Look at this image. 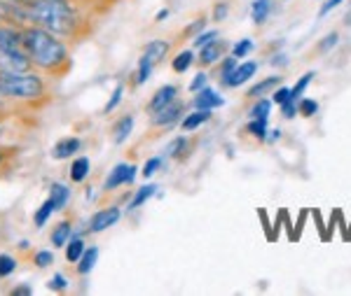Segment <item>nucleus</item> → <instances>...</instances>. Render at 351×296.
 Masks as SVG:
<instances>
[{"label":"nucleus","instance_id":"16","mask_svg":"<svg viewBox=\"0 0 351 296\" xmlns=\"http://www.w3.org/2000/svg\"><path fill=\"white\" fill-rule=\"evenodd\" d=\"M132 129H134V117L132 115L120 117L115 122V126H112V142H115V145H122V142L132 135Z\"/></svg>","mask_w":351,"mask_h":296},{"label":"nucleus","instance_id":"43","mask_svg":"<svg viewBox=\"0 0 351 296\" xmlns=\"http://www.w3.org/2000/svg\"><path fill=\"white\" fill-rule=\"evenodd\" d=\"M230 14V5L228 3H216V8H213V21H225Z\"/></svg>","mask_w":351,"mask_h":296},{"label":"nucleus","instance_id":"41","mask_svg":"<svg viewBox=\"0 0 351 296\" xmlns=\"http://www.w3.org/2000/svg\"><path fill=\"white\" fill-rule=\"evenodd\" d=\"M47 287L52 289V292H64V289L68 287L66 275H61V273H54V275H52V280L47 282Z\"/></svg>","mask_w":351,"mask_h":296},{"label":"nucleus","instance_id":"51","mask_svg":"<svg viewBox=\"0 0 351 296\" xmlns=\"http://www.w3.org/2000/svg\"><path fill=\"white\" fill-rule=\"evenodd\" d=\"M8 110V100L3 98V96H0V112H5Z\"/></svg>","mask_w":351,"mask_h":296},{"label":"nucleus","instance_id":"38","mask_svg":"<svg viewBox=\"0 0 351 296\" xmlns=\"http://www.w3.org/2000/svg\"><path fill=\"white\" fill-rule=\"evenodd\" d=\"M218 38V31H202L199 36H195L192 38V44H195L197 49H202L204 44H208V42H213V40Z\"/></svg>","mask_w":351,"mask_h":296},{"label":"nucleus","instance_id":"11","mask_svg":"<svg viewBox=\"0 0 351 296\" xmlns=\"http://www.w3.org/2000/svg\"><path fill=\"white\" fill-rule=\"evenodd\" d=\"M258 72V64L256 61H243V64H239L234 68V72L230 75V79H228V84L225 87H241V84H246L248 79H251L253 75Z\"/></svg>","mask_w":351,"mask_h":296},{"label":"nucleus","instance_id":"15","mask_svg":"<svg viewBox=\"0 0 351 296\" xmlns=\"http://www.w3.org/2000/svg\"><path fill=\"white\" fill-rule=\"evenodd\" d=\"M211 119V110H197L190 112V115L183 117V122H180V129L185 131V133H192V131H197L199 126H204V124Z\"/></svg>","mask_w":351,"mask_h":296},{"label":"nucleus","instance_id":"32","mask_svg":"<svg viewBox=\"0 0 351 296\" xmlns=\"http://www.w3.org/2000/svg\"><path fill=\"white\" fill-rule=\"evenodd\" d=\"M319 112V103L314 98H300L298 100V115L302 117H314Z\"/></svg>","mask_w":351,"mask_h":296},{"label":"nucleus","instance_id":"25","mask_svg":"<svg viewBox=\"0 0 351 296\" xmlns=\"http://www.w3.org/2000/svg\"><path fill=\"white\" fill-rule=\"evenodd\" d=\"M84 241L82 238H71V241H68V245H66V259L71 261V264H77V261H80V257L84 254Z\"/></svg>","mask_w":351,"mask_h":296},{"label":"nucleus","instance_id":"21","mask_svg":"<svg viewBox=\"0 0 351 296\" xmlns=\"http://www.w3.org/2000/svg\"><path fill=\"white\" fill-rule=\"evenodd\" d=\"M96 259H99V247L92 245V247L84 250V254L80 257V261H77V266H75L77 273H80V275H87V273L96 266Z\"/></svg>","mask_w":351,"mask_h":296},{"label":"nucleus","instance_id":"29","mask_svg":"<svg viewBox=\"0 0 351 296\" xmlns=\"http://www.w3.org/2000/svg\"><path fill=\"white\" fill-rule=\"evenodd\" d=\"M237 66H239V59H234V56H228V59L220 61V82H223V87L228 84V79L234 72Z\"/></svg>","mask_w":351,"mask_h":296},{"label":"nucleus","instance_id":"37","mask_svg":"<svg viewBox=\"0 0 351 296\" xmlns=\"http://www.w3.org/2000/svg\"><path fill=\"white\" fill-rule=\"evenodd\" d=\"M122 94H124V87H122V84H117V87L112 89V94H110V100H108V103H106V107H104V112H106V115H108V112H112L117 105H120Z\"/></svg>","mask_w":351,"mask_h":296},{"label":"nucleus","instance_id":"1","mask_svg":"<svg viewBox=\"0 0 351 296\" xmlns=\"http://www.w3.org/2000/svg\"><path fill=\"white\" fill-rule=\"evenodd\" d=\"M21 42L31 59L33 68L47 77H64L73 68L71 54L64 40L54 36L43 26H24L21 28Z\"/></svg>","mask_w":351,"mask_h":296},{"label":"nucleus","instance_id":"44","mask_svg":"<svg viewBox=\"0 0 351 296\" xmlns=\"http://www.w3.org/2000/svg\"><path fill=\"white\" fill-rule=\"evenodd\" d=\"M281 115H284L286 119H293L298 115V100L295 98H291V100H286L284 105H281Z\"/></svg>","mask_w":351,"mask_h":296},{"label":"nucleus","instance_id":"18","mask_svg":"<svg viewBox=\"0 0 351 296\" xmlns=\"http://www.w3.org/2000/svg\"><path fill=\"white\" fill-rule=\"evenodd\" d=\"M271 12V3L269 0H253L251 5V21L256 26H263L267 21V16Z\"/></svg>","mask_w":351,"mask_h":296},{"label":"nucleus","instance_id":"23","mask_svg":"<svg viewBox=\"0 0 351 296\" xmlns=\"http://www.w3.org/2000/svg\"><path fill=\"white\" fill-rule=\"evenodd\" d=\"M155 193H157V185H143L141 189H136L132 203H129V210H136V208L145 206V203H148Z\"/></svg>","mask_w":351,"mask_h":296},{"label":"nucleus","instance_id":"52","mask_svg":"<svg viewBox=\"0 0 351 296\" xmlns=\"http://www.w3.org/2000/svg\"><path fill=\"white\" fill-rule=\"evenodd\" d=\"M14 3H31V0H14Z\"/></svg>","mask_w":351,"mask_h":296},{"label":"nucleus","instance_id":"5","mask_svg":"<svg viewBox=\"0 0 351 296\" xmlns=\"http://www.w3.org/2000/svg\"><path fill=\"white\" fill-rule=\"evenodd\" d=\"M136 173H138V168H136L134 163H124V161L117 163V166L110 170L108 178H106L104 189L106 191H112V189H117V187L132 185L134 178H136Z\"/></svg>","mask_w":351,"mask_h":296},{"label":"nucleus","instance_id":"30","mask_svg":"<svg viewBox=\"0 0 351 296\" xmlns=\"http://www.w3.org/2000/svg\"><path fill=\"white\" fill-rule=\"evenodd\" d=\"M311 79H314V72H304V75L298 79V82H295V87L291 89V96H293V98H295V100L302 98V96H304V91H307V87L311 84Z\"/></svg>","mask_w":351,"mask_h":296},{"label":"nucleus","instance_id":"49","mask_svg":"<svg viewBox=\"0 0 351 296\" xmlns=\"http://www.w3.org/2000/svg\"><path fill=\"white\" fill-rule=\"evenodd\" d=\"M167 16H169V10L164 8V10H160V12L155 14V21H164V19H167Z\"/></svg>","mask_w":351,"mask_h":296},{"label":"nucleus","instance_id":"8","mask_svg":"<svg viewBox=\"0 0 351 296\" xmlns=\"http://www.w3.org/2000/svg\"><path fill=\"white\" fill-rule=\"evenodd\" d=\"M223 56H225V42L216 38L213 42L204 44V47L199 49L197 61H199L202 66H213V64H218V61H223Z\"/></svg>","mask_w":351,"mask_h":296},{"label":"nucleus","instance_id":"48","mask_svg":"<svg viewBox=\"0 0 351 296\" xmlns=\"http://www.w3.org/2000/svg\"><path fill=\"white\" fill-rule=\"evenodd\" d=\"M8 157H10V150H5V147H0V168L5 166V161H8Z\"/></svg>","mask_w":351,"mask_h":296},{"label":"nucleus","instance_id":"22","mask_svg":"<svg viewBox=\"0 0 351 296\" xmlns=\"http://www.w3.org/2000/svg\"><path fill=\"white\" fill-rule=\"evenodd\" d=\"M195 54L190 52V49H183V52H178L173 56V61H171V68H173V72H178V75H183V72H188L190 70V66L195 64Z\"/></svg>","mask_w":351,"mask_h":296},{"label":"nucleus","instance_id":"45","mask_svg":"<svg viewBox=\"0 0 351 296\" xmlns=\"http://www.w3.org/2000/svg\"><path fill=\"white\" fill-rule=\"evenodd\" d=\"M344 0H326L324 5H321V16H326V14H330L332 10L335 8H339V5H342Z\"/></svg>","mask_w":351,"mask_h":296},{"label":"nucleus","instance_id":"14","mask_svg":"<svg viewBox=\"0 0 351 296\" xmlns=\"http://www.w3.org/2000/svg\"><path fill=\"white\" fill-rule=\"evenodd\" d=\"M279 82H281V77L279 75H271V77H265V79H260L258 84H253L251 89H248V98H265L267 94H271L276 87H279Z\"/></svg>","mask_w":351,"mask_h":296},{"label":"nucleus","instance_id":"28","mask_svg":"<svg viewBox=\"0 0 351 296\" xmlns=\"http://www.w3.org/2000/svg\"><path fill=\"white\" fill-rule=\"evenodd\" d=\"M248 133L253 135V138H258V140H267V133H269V129H267V119H251L248 122Z\"/></svg>","mask_w":351,"mask_h":296},{"label":"nucleus","instance_id":"9","mask_svg":"<svg viewBox=\"0 0 351 296\" xmlns=\"http://www.w3.org/2000/svg\"><path fill=\"white\" fill-rule=\"evenodd\" d=\"M176 96H178V89H176L173 84H164L162 89H157L155 96L150 98V105H148L150 115H155V112H160L162 107H167L169 103H173Z\"/></svg>","mask_w":351,"mask_h":296},{"label":"nucleus","instance_id":"4","mask_svg":"<svg viewBox=\"0 0 351 296\" xmlns=\"http://www.w3.org/2000/svg\"><path fill=\"white\" fill-rule=\"evenodd\" d=\"M0 70H36L21 42V28L0 24Z\"/></svg>","mask_w":351,"mask_h":296},{"label":"nucleus","instance_id":"17","mask_svg":"<svg viewBox=\"0 0 351 296\" xmlns=\"http://www.w3.org/2000/svg\"><path fill=\"white\" fill-rule=\"evenodd\" d=\"M71 238H73V224L68 219H64L56 224V229L52 231V238H49V241H52L54 247H66Z\"/></svg>","mask_w":351,"mask_h":296},{"label":"nucleus","instance_id":"47","mask_svg":"<svg viewBox=\"0 0 351 296\" xmlns=\"http://www.w3.org/2000/svg\"><path fill=\"white\" fill-rule=\"evenodd\" d=\"M12 294H33V289L28 284H19V287L12 289Z\"/></svg>","mask_w":351,"mask_h":296},{"label":"nucleus","instance_id":"24","mask_svg":"<svg viewBox=\"0 0 351 296\" xmlns=\"http://www.w3.org/2000/svg\"><path fill=\"white\" fill-rule=\"evenodd\" d=\"M52 213H56V206H54V201L52 198H45V203L40 208H38V213H36V217H33V221H36V229H43L45 224H47V219L52 217Z\"/></svg>","mask_w":351,"mask_h":296},{"label":"nucleus","instance_id":"40","mask_svg":"<svg viewBox=\"0 0 351 296\" xmlns=\"http://www.w3.org/2000/svg\"><path fill=\"white\" fill-rule=\"evenodd\" d=\"M206 84H208V75H206V72H204V70H199L195 77H192V82H190V91H192V94H197V91H202L204 87H206Z\"/></svg>","mask_w":351,"mask_h":296},{"label":"nucleus","instance_id":"10","mask_svg":"<svg viewBox=\"0 0 351 296\" xmlns=\"http://www.w3.org/2000/svg\"><path fill=\"white\" fill-rule=\"evenodd\" d=\"M225 100H223V96L218 94L216 89H211V87H204L202 91H197V96H195V107L197 110H216V107L223 105Z\"/></svg>","mask_w":351,"mask_h":296},{"label":"nucleus","instance_id":"27","mask_svg":"<svg viewBox=\"0 0 351 296\" xmlns=\"http://www.w3.org/2000/svg\"><path fill=\"white\" fill-rule=\"evenodd\" d=\"M258 103L251 107V112H248V115H251V119H269V112H271V98H256Z\"/></svg>","mask_w":351,"mask_h":296},{"label":"nucleus","instance_id":"35","mask_svg":"<svg viewBox=\"0 0 351 296\" xmlns=\"http://www.w3.org/2000/svg\"><path fill=\"white\" fill-rule=\"evenodd\" d=\"M160 168H162V157H152V159H148V161L143 163L141 175H143V178H152V175H155Z\"/></svg>","mask_w":351,"mask_h":296},{"label":"nucleus","instance_id":"50","mask_svg":"<svg viewBox=\"0 0 351 296\" xmlns=\"http://www.w3.org/2000/svg\"><path fill=\"white\" fill-rule=\"evenodd\" d=\"M269 133H271V135H269V140H279V138H281V131H279V129L269 131Z\"/></svg>","mask_w":351,"mask_h":296},{"label":"nucleus","instance_id":"20","mask_svg":"<svg viewBox=\"0 0 351 296\" xmlns=\"http://www.w3.org/2000/svg\"><path fill=\"white\" fill-rule=\"evenodd\" d=\"M49 198L54 201L56 210H64L68 198H71V189H68L66 185H61V182H52V187H49Z\"/></svg>","mask_w":351,"mask_h":296},{"label":"nucleus","instance_id":"26","mask_svg":"<svg viewBox=\"0 0 351 296\" xmlns=\"http://www.w3.org/2000/svg\"><path fill=\"white\" fill-rule=\"evenodd\" d=\"M188 152V138L185 135H178L167 145V157L171 159H183V154Z\"/></svg>","mask_w":351,"mask_h":296},{"label":"nucleus","instance_id":"2","mask_svg":"<svg viewBox=\"0 0 351 296\" xmlns=\"http://www.w3.org/2000/svg\"><path fill=\"white\" fill-rule=\"evenodd\" d=\"M26 14L28 26H43L59 38H82L87 31L77 0H31Z\"/></svg>","mask_w":351,"mask_h":296},{"label":"nucleus","instance_id":"31","mask_svg":"<svg viewBox=\"0 0 351 296\" xmlns=\"http://www.w3.org/2000/svg\"><path fill=\"white\" fill-rule=\"evenodd\" d=\"M251 52H253V40L251 38H243V40H239V42H234V47H232V56H234V59H246Z\"/></svg>","mask_w":351,"mask_h":296},{"label":"nucleus","instance_id":"7","mask_svg":"<svg viewBox=\"0 0 351 296\" xmlns=\"http://www.w3.org/2000/svg\"><path fill=\"white\" fill-rule=\"evenodd\" d=\"M183 110H185V105L176 98L173 103H169L167 107H162L160 112H155V115H152V126H160V129L171 126V124H176L180 119Z\"/></svg>","mask_w":351,"mask_h":296},{"label":"nucleus","instance_id":"36","mask_svg":"<svg viewBox=\"0 0 351 296\" xmlns=\"http://www.w3.org/2000/svg\"><path fill=\"white\" fill-rule=\"evenodd\" d=\"M293 98V96H291V89H288V87H276L274 91H271V103H274V105H284L286 103V100H291Z\"/></svg>","mask_w":351,"mask_h":296},{"label":"nucleus","instance_id":"12","mask_svg":"<svg viewBox=\"0 0 351 296\" xmlns=\"http://www.w3.org/2000/svg\"><path fill=\"white\" fill-rule=\"evenodd\" d=\"M80 147H82V142L77 140V138H61L56 145L52 147V152H49V157L56 159V161H64V159H71L75 152H80Z\"/></svg>","mask_w":351,"mask_h":296},{"label":"nucleus","instance_id":"33","mask_svg":"<svg viewBox=\"0 0 351 296\" xmlns=\"http://www.w3.org/2000/svg\"><path fill=\"white\" fill-rule=\"evenodd\" d=\"M152 66L145 56H141V61H138V70H136V84H145L148 82V77H150V72H152Z\"/></svg>","mask_w":351,"mask_h":296},{"label":"nucleus","instance_id":"39","mask_svg":"<svg viewBox=\"0 0 351 296\" xmlns=\"http://www.w3.org/2000/svg\"><path fill=\"white\" fill-rule=\"evenodd\" d=\"M33 264H36L38 269H47L49 264H54V254L49 252V250H43V252H36V257H33Z\"/></svg>","mask_w":351,"mask_h":296},{"label":"nucleus","instance_id":"34","mask_svg":"<svg viewBox=\"0 0 351 296\" xmlns=\"http://www.w3.org/2000/svg\"><path fill=\"white\" fill-rule=\"evenodd\" d=\"M16 271V259L10 254H0V278H8Z\"/></svg>","mask_w":351,"mask_h":296},{"label":"nucleus","instance_id":"6","mask_svg":"<svg viewBox=\"0 0 351 296\" xmlns=\"http://www.w3.org/2000/svg\"><path fill=\"white\" fill-rule=\"evenodd\" d=\"M120 217H122V213H120V208H117V206L99 210V213H94L92 219H89V231L101 233V231L110 229V226H115L117 221H120Z\"/></svg>","mask_w":351,"mask_h":296},{"label":"nucleus","instance_id":"3","mask_svg":"<svg viewBox=\"0 0 351 296\" xmlns=\"http://www.w3.org/2000/svg\"><path fill=\"white\" fill-rule=\"evenodd\" d=\"M0 96L8 103L38 105L47 103L49 91L43 72L36 70H0Z\"/></svg>","mask_w":351,"mask_h":296},{"label":"nucleus","instance_id":"42","mask_svg":"<svg viewBox=\"0 0 351 296\" xmlns=\"http://www.w3.org/2000/svg\"><path fill=\"white\" fill-rule=\"evenodd\" d=\"M202 31H206V19H204V16H202V19H195V21H192V24L188 26V28H185V36H190V38H195V36H199V33Z\"/></svg>","mask_w":351,"mask_h":296},{"label":"nucleus","instance_id":"13","mask_svg":"<svg viewBox=\"0 0 351 296\" xmlns=\"http://www.w3.org/2000/svg\"><path fill=\"white\" fill-rule=\"evenodd\" d=\"M167 54H169V42H167V40H150V42L143 47V56L150 61L152 66H157L160 61L167 59Z\"/></svg>","mask_w":351,"mask_h":296},{"label":"nucleus","instance_id":"53","mask_svg":"<svg viewBox=\"0 0 351 296\" xmlns=\"http://www.w3.org/2000/svg\"><path fill=\"white\" fill-rule=\"evenodd\" d=\"M0 135H3V126H0Z\"/></svg>","mask_w":351,"mask_h":296},{"label":"nucleus","instance_id":"46","mask_svg":"<svg viewBox=\"0 0 351 296\" xmlns=\"http://www.w3.org/2000/svg\"><path fill=\"white\" fill-rule=\"evenodd\" d=\"M337 40H339V38H337V33H330V36H326L324 42L319 44V49H321V52H328V49H330V47H335Z\"/></svg>","mask_w":351,"mask_h":296},{"label":"nucleus","instance_id":"19","mask_svg":"<svg viewBox=\"0 0 351 296\" xmlns=\"http://www.w3.org/2000/svg\"><path fill=\"white\" fill-rule=\"evenodd\" d=\"M89 168H92L89 157H77L75 161L71 163V180L73 182H84L89 175Z\"/></svg>","mask_w":351,"mask_h":296}]
</instances>
